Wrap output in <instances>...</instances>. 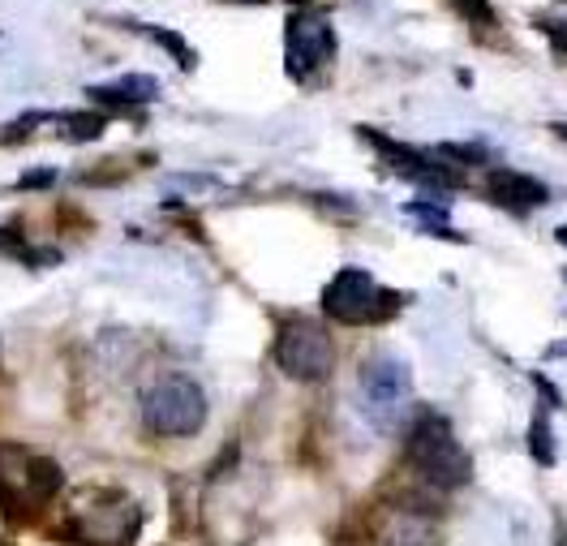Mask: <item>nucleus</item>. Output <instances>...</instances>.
Segmentation results:
<instances>
[{"label":"nucleus","mask_w":567,"mask_h":546,"mask_svg":"<svg viewBox=\"0 0 567 546\" xmlns=\"http://www.w3.org/2000/svg\"><path fill=\"white\" fill-rule=\"evenodd\" d=\"M104 130H107L104 112H70V116H61V134L70 143H95Z\"/></svg>","instance_id":"10"},{"label":"nucleus","mask_w":567,"mask_h":546,"mask_svg":"<svg viewBox=\"0 0 567 546\" xmlns=\"http://www.w3.org/2000/svg\"><path fill=\"white\" fill-rule=\"evenodd\" d=\"M331 56H336V31H331L327 13L310 9V4H297L288 27H284V70H288V78L301 82L315 70H322Z\"/></svg>","instance_id":"6"},{"label":"nucleus","mask_w":567,"mask_h":546,"mask_svg":"<svg viewBox=\"0 0 567 546\" xmlns=\"http://www.w3.org/2000/svg\"><path fill=\"white\" fill-rule=\"evenodd\" d=\"M533 456L542 461V465H550L555 461V452H550V426H546V418L537 413V422H533Z\"/></svg>","instance_id":"15"},{"label":"nucleus","mask_w":567,"mask_h":546,"mask_svg":"<svg viewBox=\"0 0 567 546\" xmlns=\"http://www.w3.org/2000/svg\"><path fill=\"white\" fill-rule=\"evenodd\" d=\"M56 182V173H52V168H39V173H27V177H22V189H43V185H52Z\"/></svg>","instance_id":"17"},{"label":"nucleus","mask_w":567,"mask_h":546,"mask_svg":"<svg viewBox=\"0 0 567 546\" xmlns=\"http://www.w3.org/2000/svg\"><path fill=\"white\" fill-rule=\"evenodd\" d=\"M559 4H567V0H559Z\"/></svg>","instance_id":"21"},{"label":"nucleus","mask_w":567,"mask_h":546,"mask_svg":"<svg viewBox=\"0 0 567 546\" xmlns=\"http://www.w3.org/2000/svg\"><path fill=\"white\" fill-rule=\"evenodd\" d=\"M138 31H142V35L155 39V43H159L164 52H173L181 70H194V65H198V56L189 52V43H185V39H181L177 31H164V27H151V22H138Z\"/></svg>","instance_id":"11"},{"label":"nucleus","mask_w":567,"mask_h":546,"mask_svg":"<svg viewBox=\"0 0 567 546\" xmlns=\"http://www.w3.org/2000/svg\"><path fill=\"white\" fill-rule=\"evenodd\" d=\"M559 241H567V228H559Z\"/></svg>","instance_id":"20"},{"label":"nucleus","mask_w":567,"mask_h":546,"mask_svg":"<svg viewBox=\"0 0 567 546\" xmlns=\"http://www.w3.org/2000/svg\"><path fill=\"white\" fill-rule=\"evenodd\" d=\"M404 443H409V465H413V474L422 477L425 486H434V491H461V486H468L473 461H468L464 443L456 439L452 422L443 413H434V409L417 413L409 422Z\"/></svg>","instance_id":"1"},{"label":"nucleus","mask_w":567,"mask_h":546,"mask_svg":"<svg viewBox=\"0 0 567 546\" xmlns=\"http://www.w3.org/2000/svg\"><path fill=\"white\" fill-rule=\"evenodd\" d=\"M486 198L498 203L503 212H516V216H525L533 207H542L546 198H550V189L529 177V173H512V168H498L491 173V182H486Z\"/></svg>","instance_id":"7"},{"label":"nucleus","mask_w":567,"mask_h":546,"mask_svg":"<svg viewBox=\"0 0 567 546\" xmlns=\"http://www.w3.org/2000/svg\"><path fill=\"white\" fill-rule=\"evenodd\" d=\"M43 116H48V112H22V116H18L13 125H4V130H0V143H4V146H18L22 138H27V134H35V125L43 121Z\"/></svg>","instance_id":"14"},{"label":"nucleus","mask_w":567,"mask_h":546,"mask_svg":"<svg viewBox=\"0 0 567 546\" xmlns=\"http://www.w3.org/2000/svg\"><path fill=\"white\" fill-rule=\"evenodd\" d=\"M86 95L95 104H112V109H142V104H151L159 95V86L146 73H125V78H116L107 86H91Z\"/></svg>","instance_id":"8"},{"label":"nucleus","mask_w":567,"mask_h":546,"mask_svg":"<svg viewBox=\"0 0 567 546\" xmlns=\"http://www.w3.org/2000/svg\"><path fill=\"white\" fill-rule=\"evenodd\" d=\"M404 306V292L383 289L370 271L361 267H340L327 289H322V315L336 319V323H349V328H361V323H383L395 310Z\"/></svg>","instance_id":"4"},{"label":"nucleus","mask_w":567,"mask_h":546,"mask_svg":"<svg viewBox=\"0 0 567 546\" xmlns=\"http://www.w3.org/2000/svg\"><path fill=\"white\" fill-rule=\"evenodd\" d=\"M537 31L567 56V18H537Z\"/></svg>","instance_id":"16"},{"label":"nucleus","mask_w":567,"mask_h":546,"mask_svg":"<svg viewBox=\"0 0 567 546\" xmlns=\"http://www.w3.org/2000/svg\"><path fill=\"white\" fill-rule=\"evenodd\" d=\"M456 13H461L464 22H473V27H495V9H491V0H447Z\"/></svg>","instance_id":"13"},{"label":"nucleus","mask_w":567,"mask_h":546,"mask_svg":"<svg viewBox=\"0 0 567 546\" xmlns=\"http://www.w3.org/2000/svg\"><path fill=\"white\" fill-rule=\"evenodd\" d=\"M22 486H27V495L43 508V504L65 486V474H61V465H56L52 456L27 452V456H22Z\"/></svg>","instance_id":"9"},{"label":"nucleus","mask_w":567,"mask_h":546,"mask_svg":"<svg viewBox=\"0 0 567 546\" xmlns=\"http://www.w3.org/2000/svg\"><path fill=\"white\" fill-rule=\"evenodd\" d=\"M404 216L417 219L422 228L439 233V237H443V233L452 237V228H447V212H443V207H430V203H409V207H404Z\"/></svg>","instance_id":"12"},{"label":"nucleus","mask_w":567,"mask_h":546,"mask_svg":"<svg viewBox=\"0 0 567 546\" xmlns=\"http://www.w3.org/2000/svg\"><path fill=\"white\" fill-rule=\"evenodd\" d=\"M357 401H361V413L379 431L400 426L404 413H409V401H413V370H409V362L395 358V353H370L361 362V374H357Z\"/></svg>","instance_id":"3"},{"label":"nucleus","mask_w":567,"mask_h":546,"mask_svg":"<svg viewBox=\"0 0 567 546\" xmlns=\"http://www.w3.org/2000/svg\"><path fill=\"white\" fill-rule=\"evenodd\" d=\"M237 4H271V0H237ZM288 4H310V0H288Z\"/></svg>","instance_id":"18"},{"label":"nucleus","mask_w":567,"mask_h":546,"mask_svg":"<svg viewBox=\"0 0 567 546\" xmlns=\"http://www.w3.org/2000/svg\"><path fill=\"white\" fill-rule=\"evenodd\" d=\"M276 365H280L288 379L297 383H322L336 365V349H331V336L322 331V323L315 319H284L280 331H276Z\"/></svg>","instance_id":"5"},{"label":"nucleus","mask_w":567,"mask_h":546,"mask_svg":"<svg viewBox=\"0 0 567 546\" xmlns=\"http://www.w3.org/2000/svg\"><path fill=\"white\" fill-rule=\"evenodd\" d=\"M142 422L159 439H189L207 422V396L189 374H159L142 392Z\"/></svg>","instance_id":"2"},{"label":"nucleus","mask_w":567,"mask_h":546,"mask_svg":"<svg viewBox=\"0 0 567 546\" xmlns=\"http://www.w3.org/2000/svg\"><path fill=\"white\" fill-rule=\"evenodd\" d=\"M555 134H559V138L567 143V125H555Z\"/></svg>","instance_id":"19"}]
</instances>
